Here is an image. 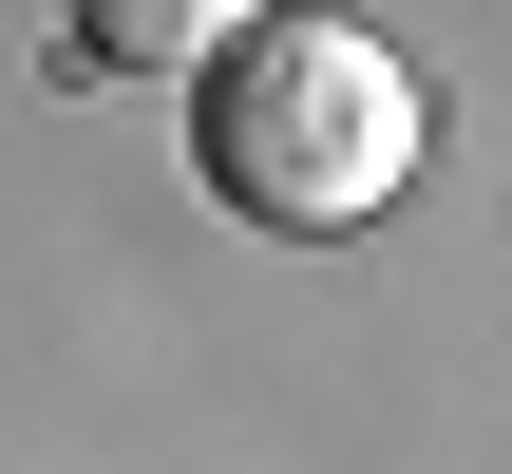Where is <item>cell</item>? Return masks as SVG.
Returning <instances> with one entry per match:
<instances>
[{
	"label": "cell",
	"mask_w": 512,
	"mask_h": 474,
	"mask_svg": "<svg viewBox=\"0 0 512 474\" xmlns=\"http://www.w3.org/2000/svg\"><path fill=\"white\" fill-rule=\"evenodd\" d=\"M418 76H399V38H361V19H247L209 76H190V171L247 209V228H361V209H399V171H418Z\"/></svg>",
	"instance_id": "1"
},
{
	"label": "cell",
	"mask_w": 512,
	"mask_h": 474,
	"mask_svg": "<svg viewBox=\"0 0 512 474\" xmlns=\"http://www.w3.org/2000/svg\"><path fill=\"white\" fill-rule=\"evenodd\" d=\"M266 0H76V57L95 76H209Z\"/></svg>",
	"instance_id": "2"
}]
</instances>
